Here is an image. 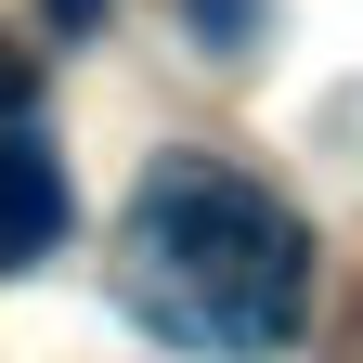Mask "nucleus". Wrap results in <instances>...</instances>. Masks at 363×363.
I'll list each match as a JSON object with an SVG mask.
<instances>
[{
  "mask_svg": "<svg viewBox=\"0 0 363 363\" xmlns=\"http://www.w3.org/2000/svg\"><path fill=\"white\" fill-rule=\"evenodd\" d=\"M117 286L169 350H220L259 363L298 337L311 311V234L272 182L220 169V156H156L130 182V234H117Z\"/></svg>",
  "mask_w": 363,
  "mask_h": 363,
  "instance_id": "f257e3e1",
  "label": "nucleus"
},
{
  "mask_svg": "<svg viewBox=\"0 0 363 363\" xmlns=\"http://www.w3.org/2000/svg\"><path fill=\"white\" fill-rule=\"evenodd\" d=\"M52 247H65V156L26 117H0V272H26Z\"/></svg>",
  "mask_w": 363,
  "mask_h": 363,
  "instance_id": "f03ea898",
  "label": "nucleus"
}]
</instances>
